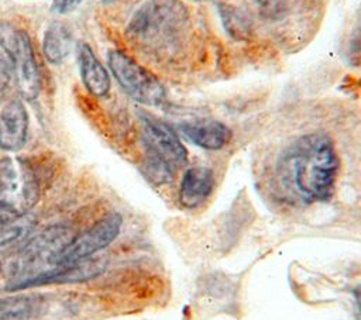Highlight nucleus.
<instances>
[{
	"mask_svg": "<svg viewBox=\"0 0 361 320\" xmlns=\"http://www.w3.org/2000/svg\"><path fill=\"white\" fill-rule=\"evenodd\" d=\"M180 130L188 140L204 149H220L231 138L230 128L216 120L186 123L180 125Z\"/></svg>",
	"mask_w": 361,
	"mask_h": 320,
	"instance_id": "nucleus-13",
	"label": "nucleus"
},
{
	"mask_svg": "<svg viewBox=\"0 0 361 320\" xmlns=\"http://www.w3.org/2000/svg\"><path fill=\"white\" fill-rule=\"evenodd\" d=\"M214 176L209 168L195 166L186 171L179 187V202L185 207H197L212 193Z\"/></svg>",
	"mask_w": 361,
	"mask_h": 320,
	"instance_id": "nucleus-12",
	"label": "nucleus"
},
{
	"mask_svg": "<svg viewBox=\"0 0 361 320\" xmlns=\"http://www.w3.org/2000/svg\"><path fill=\"white\" fill-rule=\"evenodd\" d=\"M111 1H114V0H103V3H111Z\"/></svg>",
	"mask_w": 361,
	"mask_h": 320,
	"instance_id": "nucleus-22",
	"label": "nucleus"
},
{
	"mask_svg": "<svg viewBox=\"0 0 361 320\" xmlns=\"http://www.w3.org/2000/svg\"><path fill=\"white\" fill-rule=\"evenodd\" d=\"M258 8L267 16H278L279 11H283L285 0H255Z\"/></svg>",
	"mask_w": 361,
	"mask_h": 320,
	"instance_id": "nucleus-18",
	"label": "nucleus"
},
{
	"mask_svg": "<svg viewBox=\"0 0 361 320\" xmlns=\"http://www.w3.org/2000/svg\"><path fill=\"white\" fill-rule=\"evenodd\" d=\"M39 199V183L31 165L20 158L0 159V207L27 214Z\"/></svg>",
	"mask_w": 361,
	"mask_h": 320,
	"instance_id": "nucleus-3",
	"label": "nucleus"
},
{
	"mask_svg": "<svg viewBox=\"0 0 361 320\" xmlns=\"http://www.w3.org/2000/svg\"><path fill=\"white\" fill-rule=\"evenodd\" d=\"M186 18V10L178 0H149L133 17L128 34L138 41L154 44L166 39Z\"/></svg>",
	"mask_w": 361,
	"mask_h": 320,
	"instance_id": "nucleus-4",
	"label": "nucleus"
},
{
	"mask_svg": "<svg viewBox=\"0 0 361 320\" xmlns=\"http://www.w3.org/2000/svg\"><path fill=\"white\" fill-rule=\"evenodd\" d=\"M82 0H54L52 8L56 13H69L72 10H75Z\"/></svg>",
	"mask_w": 361,
	"mask_h": 320,
	"instance_id": "nucleus-19",
	"label": "nucleus"
},
{
	"mask_svg": "<svg viewBox=\"0 0 361 320\" xmlns=\"http://www.w3.org/2000/svg\"><path fill=\"white\" fill-rule=\"evenodd\" d=\"M144 141L147 158L158 161L175 172L188 161L186 148L175 131L164 121L152 117H144Z\"/></svg>",
	"mask_w": 361,
	"mask_h": 320,
	"instance_id": "nucleus-7",
	"label": "nucleus"
},
{
	"mask_svg": "<svg viewBox=\"0 0 361 320\" xmlns=\"http://www.w3.org/2000/svg\"><path fill=\"white\" fill-rule=\"evenodd\" d=\"M354 296H355V300H357V304H358V309L361 312V285L357 286L354 289Z\"/></svg>",
	"mask_w": 361,
	"mask_h": 320,
	"instance_id": "nucleus-21",
	"label": "nucleus"
},
{
	"mask_svg": "<svg viewBox=\"0 0 361 320\" xmlns=\"http://www.w3.org/2000/svg\"><path fill=\"white\" fill-rule=\"evenodd\" d=\"M338 158L329 137L313 134L302 138L292 155L293 182L307 200H327L334 192Z\"/></svg>",
	"mask_w": 361,
	"mask_h": 320,
	"instance_id": "nucleus-1",
	"label": "nucleus"
},
{
	"mask_svg": "<svg viewBox=\"0 0 361 320\" xmlns=\"http://www.w3.org/2000/svg\"><path fill=\"white\" fill-rule=\"evenodd\" d=\"M351 58L354 62H361V31L355 35L351 44Z\"/></svg>",
	"mask_w": 361,
	"mask_h": 320,
	"instance_id": "nucleus-20",
	"label": "nucleus"
},
{
	"mask_svg": "<svg viewBox=\"0 0 361 320\" xmlns=\"http://www.w3.org/2000/svg\"><path fill=\"white\" fill-rule=\"evenodd\" d=\"M28 133V114L20 100L8 101L0 111V148L18 151L23 148Z\"/></svg>",
	"mask_w": 361,
	"mask_h": 320,
	"instance_id": "nucleus-10",
	"label": "nucleus"
},
{
	"mask_svg": "<svg viewBox=\"0 0 361 320\" xmlns=\"http://www.w3.org/2000/svg\"><path fill=\"white\" fill-rule=\"evenodd\" d=\"M31 300L27 296L0 299V320H30Z\"/></svg>",
	"mask_w": 361,
	"mask_h": 320,
	"instance_id": "nucleus-16",
	"label": "nucleus"
},
{
	"mask_svg": "<svg viewBox=\"0 0 361 320\" xmlns=\"http://www.w3.org/2000/svg\"><path fill=\"white\" fill-rule=\"evenodd\" d=\"M106 266L104 259L100 257L83 258L73 262H65L54 266L52 269L24 282L18 286V289L32 288V286H42L51 283H75V282H85L87 279H93L103 272Z\"/></svg>",
	"mask_w": 361,
	"mask_h": 320,
	"instance_id": "nucleus-9",
	"label": "nucleus"
},
{
	"mask_svg": "<svg viewBox=\"0 0 361 320\" xmlns=\"http://www.w3.org/2000/svg\"><path fill=\"white\" fill-rule=\"evenodd\" d=\"M73 48V37L71 30L61 23L51 24L44 34L42 51L51 63H61Z\"/></svg>",
	"mask_w": 361,
	"mask_h": 320,
	"instance_id": "nucleus-14",
	"label": "nucleus"
},
{
	"mask_svg": "<svg viewBox=\"0 0 361 320\" xmlns=\"http://www.w3.org/2000/svg\"><path fill=\"white\" fill-rule=\"evenodd\" d=\"M221 17H223L224 25L227 27L230 34H233V35L240 34V37H243L245 32H248V23L244 18L243 13H240L237 8H233V7L223 8Z\"/></svg>",
	"mask_w": 361,
	"mask_h": 320,
	"instance_id": "nucleus-17",
	"label": "nucleus"
},
{
	"mask_svg": "<svg viewBox=\"0 0 361 320\" xmlns=\"http://www.w3.org/2000/svg\"><path fill=\"white\" fill-rule=\"evenodd\" d=\"M109 66L118 85L134 100L148 106H158L164 101L165 89L161 82L127 54L110 51Z\"/></svg>",
	"mask_w": 361,
	"mask_h": 320,
	"instance_id": "nucleus-5",
	"label": "nucleus"
},
{
	"mask_svg": "<svg viewBox=\"0 0 361 320\" xmlns=\"http://www.w3.org/2000/svg\"><path fill=\"white\" fill-rule=\"evenodd\" d=\"M75 234L66 226H51L31 238L20 251L13 264L14 278L8 289H18L24 282L56 266L59 254L72 241Z\"/></svg>",
	"mask_w": 361,
	"mask_h": 320,
	"instance_id": "nucleus-2",
	"label": "nucleus"
},
{
	"mask_svg": "<svg viewBox=\"0 0 361 320\" xmlns=\"http://www.w3.org/2000/svg\"><path fill=\"white\" fill-rule=\"evenodd\" d=\"M121 223V216L117 213H110L104 216L86 231L72 238L66 248L59 254L56 265L79 261L94 255L100 250H104L117 238Z\"/></svg>",
	"mask_w": 361,
	"mask_h": 320,
	"instance_id": "nucleus-6",
	"label": "nucleus"
},
{
	"mask_svg": "<svg viewBox=\"0 0 361 320\" xmlns=\"http://www.w3.org/2000/svg\"><path fill=\"white\" fill-rule=\"evenodd\" d=\"M78 62L86 89L97 97L106 96L110 90V76L106 68L96 58L93 49L85 42L78 45Z\"/></svg>",
	"mask_w": 361,
	"mask_h": 320,
	"instance_id": "nucleus-11",
	"label": "nucleus"
},
{
	"mask_svg": "<svg viewBox=\"0 0 361 320\" xmlns=\"http://www.w3.org/2000/svg\"><path fill=\"white\" fill-rule=\"evenodd\" d=\"M14 78L20 94L32 100L41 89V75L31 39L25 31H17L14 49Z\"/></svg>",
	"mask_w": 361,
	"mask_h": 320,
	"instance_id": "nucleus-8",
	"label": "nucleus"
},
{
	"mask_svg": "<svg viewBox=\"0 0 361 320\" xmlns=\"http://www.w3.org/2000/svg\"><path fill=\"white\" fill-rule=\"evenodd\" d=\"M16 35L17 30L11 25L0 24V92L8 86L14 76Z\"/></svg>",
	"mask_w": 361,
	"mask_h": 320,
	"instance_id": "nucleus-15",
	"label": "nucleus"
}]
</instances>
